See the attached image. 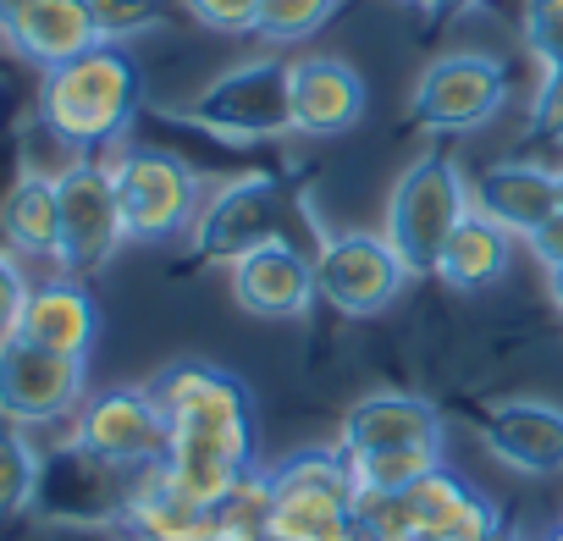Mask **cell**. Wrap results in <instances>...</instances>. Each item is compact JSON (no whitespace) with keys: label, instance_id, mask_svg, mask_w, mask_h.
<instances>
[{"label":"cell","instance_id":"obj_1","mask_svg":"<svg viewBox=\"0 0 563 541\" xmlns=\"http://www.w3.org/2000/svg\"><path fill=\"white\" fill-rule=\"evenodd\" d=\"M265 243H294L299 254H321L327 232L310 216L305 188H294L288 177L276 172H249L238 183H227L221 194L205 199L199 221H194V254L199 260H243L249 249Z\"/></svg>","mask_w":563,"mask_h":541},{"label":"cell","instance_id":"obj_2","mask_svg":"<svg viewBox=\"0 0 563 541\" xmlns=\"http://www.w3.org/2000/svg\"><path fill=\"white\" fill-rule=\"evenodd\" d=\"M144 106V73L122 45H95L40 84V117L45 128L73 150H100L128 133V122Z\"/></svg>","mask_w":563,"mask_h":541},{"label":"cell","instance_id":"obj_3","mask_svg":"<svg viewBox=\"0 0 563 541\" xmlns=\"http://www.w3.org/2000/svg\"><path fill=\"white\" fill-rule=\"evenodd\" d=\"M470 210H475V194H470L464 172L437 150L420 155L398 177V188L387 199V243L409 265V277H437V260Z\"/></svg>","mask_w":563,"mask_h":541},{"label":"cell","instance_id":"obj_4","mask_svg":"<svg viewBox=\"0 0 563 541\" xmlns=\"http://www.w3.org/2000/svg\"><path fill=\"white\" fill-rule=\"evenodd\" d=\"M188 122H199L216 139H238V144L294 133V62L260 56V62H243L210 78L194 95Z\"/></svg>","mask_w":563,"mask_h":541},{"label":"cell","instance_id":"obj_5","mask_svg":"<svg viewBox=\"0 0 563 541\" xmlns=\"http://www.w3.org/2000/svg\"><path fill=\"white\" fill-rule=\"evenodd\" d=\"M111 183L122 199V221L133 243H166L199 221V177L188 161L166 150H128L111 161Z\"/></svg>","mask_w":563,"mask_h":541},{"label":"cell","instance_id":"obj_6","mask_svg":"<svg viewBox=\"0 0 563 541\" xmlns=\"http://www.w3.org/2000/svg\"><path fill=\"white\" fill-rule=\"evenodd\" d=\"M56 199H62L56 265L67 270V277L106 270L111 254L128 243V221H122V199H117L111 166H100V161H73V166L56 177Z\"/></svg>","mask_w":563,"mask_h":541},{"label":"cell","instance_id":"obj_7","mask_svg":"<svg viewBox=\"0 0 563 541\" xmlns=\"http://www.w3.org/2000/svg\"><path fill=\"white\" fill-rule=\"evenodd\" d=\"M73 442L117 470H155L172 448V420L150 387H111L84 398Z\"/></svg>","mask_w":563,"mask_h":541},{"label":"cell","instance_id":"obj_8","mask_svg":"<svg viewBox=\"0 0 563 541\" xmlns=\"http://www.w3.org/2000/svg\"><path fill=\"white\" fill-rule=\"evenodd\" d=\"M409 283V265L376 232H327L316 254V294L338 316H382Z\"/></svg>","mask_w":563,"mask_h":541},{"label":"cell","instance_id":"obj_9","mask_svg":"<svg viewBox=\"0 0 563 541\" xmlns=\"http://www.w3.org/2000/svg\"><path fill=\"white\" fill-rule=\"evenodd\" d=\"M503 100H508L503 62L459 51V56H442L420 73V84L409 95V117L426 133H470V128L492 122L503 111Z\"/></svg>","mask_w":563,"mask_h":541},{"label":"cell","instance_id":"obj_10","mask_svg":"<svg viewBox=\"0 0 563 541\" xmlns=\"http://www.w3.org/2000/svg\"><path fill=\"white\" fill-rule=\"evenodd\" d=\"M155 404L166 409L172 431H194V437H232V442H254V398L249 387L205 360H177L150 382Z\"/></svg>","mask_w":563,"mask_h":541},{"label":"cell","instance_id":"obj_11","mask_svg":"<svg viewBox=\"0 0 563 541\" xmlns=\"http://www.w3.org/2000/svg\"><path fill=\"white\" fill-rule=\"evenodd\" d=\"M84 409V360L51 354L29 338L0 343V420L7 426H51Z\"/></svg>","mask_w":563,"mask_h":541},{"label":"cell","instance_id":"obj_12","mask_svg":"<svg viewBox=\"0 0 563 541\" xmlns=\"http://www.w3.org/2000/svg\"><path fill=\"white\" fill-rule=\"evenodd\" d=\"M128 470L84 453L78 442H67L62 453L45 459L40 470V497L34 508L51 514V519H67V525H122L128 514V497H133V481H122Z\"/></svg>","mask_w":563,"mask_h":541},{"label":"cell","instance_id":"obj_13","mask_svg":"<svg viewBox=\"0 0 563 541\" xmlns=\"http://www.w3.org/2000/svg\"><path fill=\"white\" fill-rule=\"evenodd\" d=\"M232 299L243 316L260 321H299L321 294H316V260L299 254L294 243H265L232 260Z\"/></svg>","mask_w":563,"mask_h":541},{"label":"cell","instance_id":"obj_14","mask_svg":"<svg viewBox=\"0 0 563 541\" xmlns=\"http://www.w3.org/2000/svg\"><path fill=\"white\" fill-rule=\"evenodd\" d=\"M481 442L519 475H558L563 470V409L541 398L492 404L481 420Z\"/></svg>","mask_w":563,"mask_h":541},{"label":"cell","instance_id":"obj_15","mask_svg":"<svg viewBox=\"0 0 563 541\" xmlns=\"http://www.w3.org/2000/svg\"><path fill=\"white\" fill-rule=\"evenodd\" d=\"M365 78L343 56H305L294 62V133L338 139L365 122Z\"/></svg>","mask_w":563,"mask_h":541},{"label":"cell","instance_id":"obj_16","mask_svg":"<svg viewBox=\"0 0 563 541\" xmlns=\"http://www.w3.org/2000/svg\"><path fill=\"white\" fill-rule=\"evenodd\" d=\"M387 448H442V415L437 404L415 393H371L343 420V453H387Z\"/></svg>","mask_w":563,"mask_h":541},{"label":"cell","instance_id":"obj_17","mask_svg":"<svg viewBox=\"0 0 563 541\" xmlns=\"http://www.w3.org/2000/svg\"><path fill=\"white\" fill-rule=\"evenodd\" d=\"M470 194L481 216H492L514 238H530L547 216L563 210V172H547L536 161H497L492 172H481Z\"/></svg>","mask_w":563,"mask_h":541},{"label":"cell","instance_id":"obj_18","mask_svg":"<svg viewBox=\"0 0 563 541\" xmlns=\"http://www.w3.org/2000/svg\"><path fill=\"white\" fill-rule=\"evenodd\" d=\"M18 338L51 349V354H73V360H89L95 338H100V310L89 299L84 283L73 277H56V283H40L23 305V327Z\"/></svg>","mask_w":563,"mask_h":541},{"label":"cell","instance_id":"obj_19","mask_svg":"<svg viewBox=\"0 0 563 541\" xmlns=\"http://www.w3.org/2000/svg\"><path fill=\"white\" fill-rule=\"evenodd\" d=\"M7 40H12V51L23 62H34L45 73L73 62V56H84V51H95V45H106L100 29H95L89 0H29L18 29Z\"/></svg>","mask_w":563,"mask_h":541},{"label":"cell","instance_id":"obj_20","mask_svg":"<svg viewBox=\"0 0 563 541\" xmlns=\"http://www.w3.org/2000/svg\"><path fill=\"white\" fill-rule=\"evenodd\" d=\"M122 525L139 536V541H216V503H199L188 497L183 486H172L161 475V464L133 481V497H128V514Z\"/></svg>","mask_w":563,"mask_h":541},{"label":"cell","instance_id":"obj_21","mask_svg":"<svg viewBox=\"0 0 563 541\" xmlns=\"http://www.w3.org/2000/svg\"><path fill=\"white\" fill-rule=\"evenodd\" d=\"M508 265H514V232L497 227L492 216L470 210L453 227V238H448V249L437 260V277L448 288H459V294H481V288L508 277Z\"/></svg>","mask_w":563,"mask_h":541},{"label":"cell","instance_id":"obj_22","mask_svg":"<svg viewBox=\"0 0 563 541\" xmlns=\"http://www.w3.org/2000/svg\"><path fill=\"white\" fill-rule=\"evenodd\" d=\"M56 232H62V199H56V177L45 172H23L7 199H0V238L18 254H51L56 260Z\"/></svg>","mask_w":563,"mask_h":541},{"label":"cell","instance_id":"obj_23","mask_svg":"<svg viewBox=\"0 0 563 541\" xmlns=\"http://www.w3.org/2000/svg\"><path fill=\"white\" fill-rule=\"evenodd\" d=\"M216 541H271V475L249 470L216 503Z\"/></svg>","mask_w":563,"mask_h":541},{"label":"cell","instance_id":"obj_24","mask_svg":"<svg viewBox=\"0 0 563 541\" xmlns=\"http://www.w3.org/2000/svg\"><path fill=\"white\" fill-rule=\"evenodd\" d=\"M40 470H45V459L34 453V442L18 426L0 420V519H18V514L34 508Z\"/></svg>","mask_w":563,"mask_h":541},{"label":"cell","instance_id":"obj_25","mask_svg":"<svg viewBox=\"0 0 563 541\" xmlns=\"http://www.w3.org/2000/svg\"><path fill=\"white\" fill-rule=\"evenodd\" d=\"M404 497H409V514H415V525H420V541H426L431 530H442L448 519H459V514H464V508H470L481 492H475L464 475H453L448 464H437V470H431V475H420V481H415Z\"/></svg>","mask_w":563,"mask_h":541},{"label":"cell","instance_id":"obj_26","mask_svg":"<svg viewBox=\"0 0 563 541\" xmlns=\"http://www.w3.org/2000/svg\"><path fill=\"white\" fill-rule=\"evenodd\" d=\"M437 464H442V448H387V453H360L354 481L360 492H409Z\"/></svg>","mask_w":563,"mask_h":541},{"label":"cell","instance_id":"obj_27","mask_svg":"<svg viewBox=\"0 0 563 541\" xmlns=\"http://www.w3.org/2000/svg\"><path fill=\"white\" fill-rule=\"evenodd\" d=\"M332 12H338V0H260L254 34H265L276 45H294V40H310L316 29H327Z\"/></svg>","mask_w":563,"mask_h":541},{"label":"cell","instance_id":"obj_28","mask_svg":"<svg viewBox=\"0 0 563 541\" xmlns=\"http://www.w3.org/2000/svg\"><path fill=\"white\" fill-rule=\"evenodd\" d=\"M89 12H95L100 40H106V45H122V40L150 34L155 23H166L172 0H89Z\"/></svg>","mask_w":563,"mask_h":541},{"label":"cell","instance_id":"obj_29","mask_svg":"<svg viewBox=\"0 0 563 541\" xmlns=\"http://www.w3.org/2000/svg\"><path fill=\"white\" fill-rule=\"evenodd\" d=\"M525 45L547 67L563 62V0H525Z\"/></svg>","mask_w":563,"mask_h":541},{"label":"cell","instance_id":"obj_30","mask_svg":"<svg viewBox=\"0 0 563 541\" xmlns=\"http://www.w3.org/2000/svg\"><path fill=\"white\" fill-rule=\"evenodd\" d=\"M183 7L210 34H254V23H260V0H183Z\"/></svg>","mask_w":563,"mask_h":541},{"label":"cell","instance_id":"obj_31","mask_svg":"<svg viewBox=\"0 0 563 541\" xmlns=\"http://www.w3.org/2000/svg\"><path fill=\"white\" fill-rule=\"evenodd\" d=\"M29 294H34V283L23 277L18 254H12V249H0V343H7V338H18Z\"/></svg>","mask_w":563,"mask_h":541},{"label":"cell","instance_id":"obj_32","mask_svg":"<svg viewBox=\"0 0 563 541\" xmlns=\"http://www.w3.org/2000/svg\"><path fill=\"white\" fill-rule=\"evenodd\" d=\"M503 519H497V503L492 497H475L459 519H448L442 530H431L426 541H497Z\"/></svg>","mask_w":563,"mask_h":541},{"label":"cell","instance_id":"obj_33","mask_svg":"<svg viewBox=\"0 0 563 541\" xmlns=\"http://www.w3.org/2000/svg\"><path fill=\"white\" fill-rule=\"evenodd\" d=\"M530 133H536V139H563V62H552L547 78H541V89H536Z\"/></svg>","mask_w":563,"mask_h":541},{"label":"cell","instance_id":"obj_34","mask_svg":"<svg viewBox=\"0 0 563 541\" xmlns=\"http://www.w3.org/2000/svg\"><path fill=\"white\" fill-rule=\"evenodd\" d=\"M525 243H530V254H536L547 270H558V265H563V210H558V216H547Z\"/></svg>","mask_w":563,"mask_h":541},{"label":"cell","instance_id":"obj_35","mask_svg":"<svg viewBox=\"0 0 563 541\" xmlns=\"http://www.w3.org/2000/svg\"><path fill=\"white\" fill-rule=\"evenodd\" d=\"M23 7H29V0H0V34H12V29H18Z\"/></svg>","mask_w":563,"mask_h":541},{"label":"cell","instance_id":"obj_36","mask_svg":"<svg viewBox=\"0 0 563 541\" xmlns=\"http://www.w3.org/2000/svg\"><path fill=\"white\" fill-rule=\"evenodd\" d=\"M547 294H552V305H558V316H563V265L547 270Z\"/></svg>","mask_w":563,"mask_h":541},{"label":"cell","instance_id":"obj_37","mask_svg":"<svg viewBox=\"0 0 563 541\" xmlns=\"http://www.w3.org/2000/svg\"><path fill=\"white\" fill-rule=\"evenodd\" d=\"M409 7H426V12H442V7H448V0H409Z\"/></svg>","mask_w":563,"mask_h":541},{"label":"cell","instance_id":"obj_38","mask_svg":"<svg viewBox=\"0 0 563 541\" xmlns=\"http://www.w3.org/2000/svg\"><path fill=\"white\" fill-rule=\"evenodd\" d=\"M464 7H481V0H448V12H464Z\"/></svg>","mask_w":563,"mask_h":541},{"label":"cell","instance_id":"obj_39","mask_svg":"<svg viewBox=\"0 0 563 541\" xmlns=\"http://www.w3.org/2000/svg\"><path fill=\"white\" fill-rule=\"evenodd\" d=\"M541 541H563V525H552V530H547V536H541Z\"/></svg>","mask_w":563,"mask_h":541}]
</instances>
